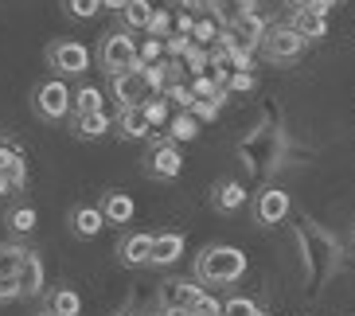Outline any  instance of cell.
<instances>
[{"mask_svg": "<svg viewBox=\"0 0 355 316\" xmlns=\"http://www.w3.org/2000/svg\"><path fill=\"white\" fill-rule=\"evenodd\" d=\"M239 160L250 179H270L273 172L285 168V160H289V129H285L282 114L273 105H266V114L250 129V137L239 141Z\"/></svg>", "mask_w": 355, "mask_h": 316, "instance_id": "cell-1", "label": "cell"}, {"mask_svg": "<svg viewBox=\"0 0 355 316\" xmlns=\"http://www.w3.org/2000/svg\"><path fill=\"white\" fill-rule=\"evenodd\" d=\"M293 238H297V246H301V270H304V277H309V289L320 293L324 285L340 274L344 250H340V243H336L316 219H301L297 227H293Z\"/></svg>", "mask_w": 355, "mask_h": 316, "instance_id": "cell-2", "label": "cell"}, {"mask_svg": "<svg viewBox=\"0 0 355 316\" xmlns=\"http://www.w3.org/2000/svg\"><path fill=\"white\" fill-rule=\"evenodd\" d=\"M160 90H168V86H164V71H160V67H133V71L114 74V78H110V98H114L121 109L148 105Z\"/></svg>", "mask_w": 355, "mask_h": 316, "instance_id": "cell-3", "label": "cell"}, {"mask_svg": "<svg viewBox=\"0 0 355 316\" xmlns=\"http://www.w3.org/2000/svg\"><path fill=\"white\" fill-rule=\"evenodd\" d=\"M242 274H246V254L234 246H207L196 258L199 285H234Z\"/></svg>", "mask_w": 355, "mask_h": 316, "instance_id": "cell-4", "label": "cell"}, {"mask_svg": "<svg viewBox=\"0 0 355 316\" xmlns=\"http://www.w3.org/2000/svg\"><path fill=\"white\" fill-rule=\"evenodd\" d=\"M98 59H102V71L114 74H125L133 67H141V47L133 43L129 32H105L102 35V47H98Z\"/></svg>", "mask_w": 355, "mask_h": 316, "instance_id": "cell-5", "label": "cell"}, {"mask_svg": "<svg viewBox=\"0 0 355 316\" xmlns=\"http://www.w3.org/2000/svg\"><path fill=\"white\" fill-rule=\"evenodd\" d=\"M32 109L43 117V121H63V117L74 109V90L63 82V78H47V82L35 86Z\"/></svg>", "mask_w": 355, "mask_h": 316, "instance_id": "cell-6", "label": "cell"}, {"mask_svg": "<svg viewBox=\"0 0 355 316\" xmlns=\"http://www.w3.org/2000/svg\"><path fill=\"white\" fill-rule=\"evenodd\" d=\"M4 274H16L24 297H35L43 289V262H40V254H32V250L4 246Z\"/></svg>", "mask_w": 355, "mask_h": 316, "instance_id": "cell-7", "label": "cell"}, {"mask_svg": "<svg viewBox=\"0 0 355 316\" xmlns=\"http://www.w3.org/2000/svg\"><path fill=\"white\" fill-rule=\"evenodd\" d=\"M304 35L297 32V28H289V24H277V28H270L266 32V40H261V55L270 59V63L285 67V63H297L304 55Z\"/></svg>", "mask_w": 355, "mask_h": 316, "instance_id": "cell-8", "label": "cell"}, {"mask_svg": "<svg viewBox=\"0 0 355 316\" xmlns=\"http://www.w3.org/2000/svg\"><path fill=\"white\" fill-rule=\"evenodd\" d=\"M266 32H270V24H266V16L261 12H250L242 24H234V28H227V47L234 55H254L261 47V40H266Z\"/></svg>", "mask_w": 355, "mask_h": 316, "instance_id": "cell-9", "label": "cell"}, {"mask_svg": "<svg viewBox=\"0 0 355 316\" xmlns=\"http://www.w3.org/2000/svg\"><path fill=\"white\" fill-rule=\"evenodd\" d=\"M203 289H199L196 281H184V277H168V281H160V305H164V313H172V308H180V313H196V305L203 301Z\"/></svg>", "mask_w": 355, "mask_h": 316, "instance_id": "cell-10", "label": "cell"}, {"mask_svg": "<svg viewBox=\"0 0 355 316\" xmlns=\"http://www.w3.org/2000/svg\"><path fill=\"white\" fill-rule=\"evenodd\" d=\"M47 63H51L59 74H83L86 67H90V51H86L83 43H74V40H59V43L47 47Z\"/></svg>", "mask_w": 355, "mask_h": 316, "instance_id": "cell-11", "label": "cell"}, {"mask_svg": "<svg viewBox=\"0 0 355 316\" xmlns=\"http://www.w3.org/2000/svg\"><path fill=\"white\" fill-rule=\"evenodd\" d=\"M289 191L282 188H261L258 200H254V219L261 222V227H273V222H285V215H289Z\"/></svg>", "mask_w": 355, "mask_h": 316, "instance_id": "cell-12", "label": "cell"}, {"mask_svg": "<svg viewBox=\"0 0 355 316\" xmlns=\"http://www.w3.org/2000/svg\"><path fill=\"white\" fill-rule=\"evenodd\" d=\"M4 172H0V191L4 195H16V191H24V184H28V160H24V152L12 141H4Z\"/></svg>", "mask_w": 355, "mask_h": 316, "instance_id": "cell-13", "label": "cell"}, {"mask_svg": "<svg viewBox=\"0 0 355 316\" xmlns=\"http://www.w3.org/2000/svg\"><path fill=\"white\" fill-rule=\"evenodd\" d=\"M148 176H157V179H176L180 172H184V157H180V148L172 145V141H160L153 152H148Z\"/></svg>", "mask_w": 355, "mask_h": 316, "instance_id": "cell-14", "label": "cell"}, {"mask_svg": "<svg viewBox=\"0 0 355 316\" xmlns=\"http://www.w3.org/2000/svg\"><path fill=\"white\" fill-rule=\"evenodd\" d=\"M117 133H121L125 141H137V137H148V133H157L153 117H148V105L121 109V114H117Z\"/></svg>", "mask_w": 355, "mask_h": 316, "instance_id": "cell-15", "label": "cell"}, {"mask_svg": "<svg viewBox=\"0 0 355 316\" xmlns=\"http://www.w3.org/2000/svg\"><path fill=\"white\" fill-rule=\"evenodd\" d=\"M153 238L157 234H125L121 246H117L121 265H148V258H153Z\"/></svg>", "mask_w": 355, "mask_h": 316, "instance_id": "cell-16", "label": "cell"}, {"mask_svg": "<svg viewBox=\"0 0 355 316\" xmlns=\"http://www.w3.org/2000/svg\"><path fill=\"white\" fill-rule=\"evenodd\" d=\"M105 211L102 207H74L71 211V231L78 234V238H98L105 227Z\"/></svg>", "mask_w": 355, "mask_h": 316, "instance_id": "cell-17", "label": "cell"}, {"mask_svg": "<svg viewBox=\"0 0 355 316\" xmlns=\"http://www.w3.org/2000/svg\"><path fill=\"white\" fill-rule=\"evenodd\" d=\"M289 28H297L304 40H320V35H328V16H324V12H316V8L289 12Z\"/></svg>", "mask_w": 355, "mask_h": 316, "instance_id": "cell-18", "label": "cell"}, {"mask_svg": "<svg viewBox=\"0 0 355 316\" xmlns=\"http://www.w3.org/2000/svg\"><path fill=\"white\" fill-rule=\"evenodd\" d=\"M180 254H184V234L164 231L153 238V258H148V265H172Z\"/></svg>", "mask_w": 355, "mask_h": 316, "instance_id": "cell-19", "label": "cell"}, {"mask_svg": "<svg viewBox=\"0 0 355 316\" xmlns=\"http://www.w3.org/2000/svg\"><path fill=\"white\" fill-rule=\"evenodd\" d=\"M211 203L219 211H239V207H246V188H242V179H223L219 188L211 191Z\"/></svg>", "mask_w": 355, "mask_h": 316, "instance_id": "cell-20", "label": "cell"}, {"mask_svg": "<svg viewBox=\"0 0 355 316\" xmlns=\"http://www.w3.org/2000/svg\"><path fill=\"white\" fill-rule=\"evenodd\" d=\"M114 125H117V121H114V114H110V109H102V114H86V117H74V133H78V137H90V141L105 137Z\"/></svg>", "mask_w": 355, "mask_h": 316, "instance_id": "cell-21", "label": "cell"}, {"mask_svg": "<svg viewBox=\"0 0 355 316\" xmlns=\"http://www.w3.org/2000/svg\"><path fill=\"white\" fill-rule=\"evenodd\" d=\"M98 207L105 211V219H110V222H129V219H133V211H137L125 191H105Z\"/></svg>", "mask_w": 355, "mask_h": 316, "instance_id": "cell-22", "label": "cell"}, {"mask_svg": "<svg viewBox=\"0 0 355 316\" xmlns=\"http://www.w3.org/2000/svg\"><path fill=\"white\" fill-rule=\"evenodd\" d=\"M121 20H125L129 32H148L153 20H157V8H153L148 0H129V8L121 12Z\"/></svg>", "mask_w": 355, "mask_h": 316, "instance_id": "cell-23", "label": "cell"}, {"mask_svg": "<svg viewBox=\"0 0 355 316\" xmlns=\"http://www.w3.org/2000/svg\"><path fill=\"white\" fill-rule=\"evenodd\" d=\"M211 12H215V20H219V24L234 28V24H242L250 12H258V8H254V0H219Z\"/></svg>", "mask_w": 355, "mask_h": 316, "instance_id": "cell-24", "label": "cell"}, {"mask_svg": "<svg viewBox=\"0 0 355 316\" xmlns=\"http://www.w3.org/2000/svg\"><path fill=\"white\" fill-rule=\"evenodd\" d=\"M105 102H102V90L94 86H78L74 90V117H86V114H102Z\"/></svg>", "mask_w": 355, "mask_h": 316, "instance_id": "cell-25", "label": "cell"}, {"mask_svg": "<svg viewBox=\"0 0 355 316\" xmlns=\"http://www.w3.org/2000/svg\"><path fill=\"white\" fill-rule=\"evenodd\" d=\"M196 133H199V117L191 114V109L188 114H176L172 121H168V137L172 141H191Z\"/></svg>", "mask_w": 355, "mask_h": 316, "instance_id": "cell-26", "label": "cell"}, {"mask_svg": "<svg viewBox=\"0 0 355 316\" xmlns=\"http://www.w3.org/2000/svg\"><path fill=\"white\" fill-rule=\"evenodd\" d=\"M47 308L59 316H78V308H83V301H78V293L74 289H59V293L47 297Z\"/></svg>", "mask_w": 355, "mask_h": 316, "instance_id": "cell-27", "label": "cell"}, {"mask_svg": "<svg viewBox=\"0 0 355 316\" xmlns=\"http://www.w3.org/2000/svg\"><path fill=\"white\" fill-rule=\"evenodd\" d=\"M8 227H12L16 234H32V231H35V207H16V211L8 215Z\"/></svg>", "mask_w": 355, "mask_h": 316, "instance_id": "cell-28", "label": "cell"}, {"mask_svg": "<svg viewBox=\"0 0 355 316\" xmlns=\"http://www.w3.org/2000/svg\"><path fill=\"white\" fill-rule=\"evenodd\" d=\"M102 8H105L102 0H67V12H71L74 20H94Z\"/></svg>", "mask_w": 355, "mask_h": 316, "instance_id": "cell-29", "label": "cell"}, {"mask_svg": "<svg viewBox=\"0 0 355 316\" xmlns=\"http://www.w3.org/2000/svg\"><path fill=\"white\" fill-rule=\"evenodd\" d=\"M223 316H261V308L254 305L250 297H230L223 305Z\"/></svg>", "mask_w": 355, "mask_h": 316, "instance_id": "cell-30", "label": "cell"}, {"mask_svg": "<svg viewBox=\"0 0 355 316\" xmlns=\"http://www.w3.org/2000/svg\"><path fill=\"white\" fill-rule=\"evenodd\" d=\"M160 51H164V43H160L157 35H148V40H145V47H141V67H157Z\"/></svg>", "mask_w": 355, "mask_h": 316, "instance_id": "cell-31", "label": "cell"}, {"mask_svg": "<svg viewBox=\"0 0 355 316\" xmlns=\"http://www.w3.org/2000/svg\"><path fill=\"white\" fill-rule=\"evenodd\" d=\"M219 105H223V98H199V102L191 105V114L207 121V117H215V114H219Z\"/></svg>", "mask_w": 355, "mask_h": 316, "instance_id": "cell-32", "label": "cell"}, {"mask_svg": "<svg viewBox=\"0 0 355 316\" xmlns=\"http://www.w3.org/2000/svg\"><path fill=\"white\" fill-rule=\"evenodd\" d=\"M227 86H230V90H250V86H254V74H250V71H234V74L227 78Z\"/></svg>", "mask_w": 355, "mask_h": 316, "instance_id": "cell-33", "label": "cell"}, {"mask_svg": "<svg viewBox=\"0 0 355 316\" xmlns=\"http://www.w3.org/2000/svg\"><path fill=\"white\" fill-rule=\"evenodd\" d=\"M191 316H223V305H219V301H211V297H203Z\"/></svg>", "mask_w": 355, "mask_h": 316, "instance_id": "cell-34", "label": "cell"}, {"mask_svg": "<svg viewBox=\"0 0 355 316\" xmlns=\"http://www.w3.org/2000/svg\"><path fill=\"white\" fill-rule=\"evenodd\" d=\"M164 102H168V98H160V94L148 102V117H153V125H157V129L164 125Z\"/></svg>", "mask_w": 355, "mask_h": 316, "instance_id": "cell-35", "label": "cell"}, {"mask_svg": "<svg viewBox=\"0 0 355 316\" xmlns=\"http://www.w3.org/2000/svg\"><path fill=\"white\" fill-rule=\"evenodd\" d=\"M168 24H172V12H157V20H153V28H148V35H164Z\"/></svg>", "mask_w": 355, "mask_h": 316, "instance_id": "cell-36", "label": "cell"}, {"mask_svg": "<svg viewBox=\"0 0 355 316\" xmlns=\"http://www.w3.org/2000/svg\"><path fill=\"white\" fill-rule=\"evenodd\" d=\"M219 0H180V8H188V12H207V8H215Z\"/></svg>", "mask_w": 355, "mask_h": 316, "instance_id": "cell-37", "label": "cell"}, {"mask_svg": "<svg viewBox=\"0 0 355 316\" xmlns=\"http://www.w3.org/2000/svg\"><path fill=\"white\" fill-rule=\"evenodd\" d=\"M285 4H289V12H301V8H316V12H320L324 0H285Z\"/></svg>", "mask_w": 355, "mask_h": 316, "instance_id": "cell-38", "label": "cell"}, {"mask_svg": "<svg viewBox=\"0 0 355 316\" xmlns=\"http://www.w3.org/2000/svg\"><path fill=\"white\" fill-rule=\"evenodd\" d=\"M102 4H105L110 12H125V8H129V0H102Z\"/></svg>", "mask_w": 355, "mask_h": 316, "instance_id": "cell-39", "label": "cell"}, {"mask_svg": "<svg viewBox=\"0 0 355 316\" xmlns=\"http://www.w3.org/2000/svg\"><path fill=\"white\" fill-rule=\"evenodd\" d=\"M324 4H328V8H336V4H340V0H324Z\"/></svg>", "mask_w": 355, "mask_h": 316, "instance_id": "cell-40", "label": "cell"}, {"mask_svg": "<svg viewBox=\"0 0 355 316\" xmlns=\"http://www.w3.org/2000/svg\"><path fill=\"white\" fill-rule=\"evenodd\" d=\"M40 316H59V313H51V308H47V313H40Z\"/></svg>", "mask_w": 355, "mask_h": 316, "instance_id": "cell-41", "label": "cell"}, {"mask_svg": "<svg viewBox=\"0 0 355 316\" xmlns=\"http://www.w3.org/2000/svg\"><path fill=\"white\" fill-rule=\"evenodd\" d=\"M117 316H129V313H117Z\"/></svg>", "mask_w": 355, "mask_h": 316, "instance_id": "cell-42", "label": "cell"}, {"mask_svg": "<svg viewBox=\"0 0 355 316\" xmlns=\"http://www.w3.org/2000/svg\"><path fill=\"white\" fill-rule=\"evenodd\" d=\"M160 316H164V313H160Z\"/></svg>", "mask_w": 355, "mask_h": 316, "instance_id": "cell-43", "label": "cell"}]
</instances>
